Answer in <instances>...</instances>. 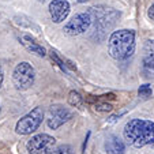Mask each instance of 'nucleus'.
<instances>
[{"label":"nucleus","instance_id":"obj_16","mask_svg":"<svg viewBox=\"0 0 154 154\" xmlns=\"http://www.w3.org/2000/svg\"><path fill=\"white\" fill-rule=\"evenodd\" d=\"M145 53H147V55L154 56V40H149V41H146V45H145Z\"/></svg>","mask_w":154,"mask_h":154},{"label":"nucleus","instance_id":"obj_11","mask_svg":"<svg viewBox=\"0 0 154 154\" xmlns=\"http://www.w3.org/2000/svg\"><path fill=\"white\" fill-rule=\"evenodd\" d=\"M142 72L145 75V78L147 79L154 78V56L145 53L142 61Z\"/></svg>","mask_w":154,"mask_h":154},{"label":"nucleus","instance_id":"obj_19","mask_svg":"<svg viewBox=\"0 0 154 154\" xmlns=\"http://www.w3.org/2000/svg\"><path fill=\"white\" fill-rule=\"evenodd\" d=\"M78 3H86V2H89V0H76Z\"/></svg>","mask_w":154,"mask_h":154},{"label":"nucleus","instance_id":"obj_1","mask_svg":"<svg viewBox=\"0 0 154 154\" xmlns=\"http://www.w3.org/2000/svg\"><path fill=\"white\" fill-rule=\"evenodd\" d=\"M124 138L134 147L154 146V123L150 120L132 119L124 127Z\"/></svg>","mask_w":154,"mask_h":154},{"label":"nucleus","instance_id":"obj_6","mask_svg":"<svg viewBox=\"0 0 154 154\" xmlns=\"http://www.w3.org/2000/svg\"><path fill=\"white\" fill-rule=\"evenodd\" d=\"M56 139L48 134H38L34 135L32 139L27 142L26 147L30 154H47L52 151L55 147Z\"/></svg>","mask_w":154,"mask_h":154},{"label":"nucleus","instance_id":"obj_14","mask_svg":"<svg viewBox=\"0 0 154 154\" xmlns=\"http://www.w3.org/2000/svg\"><path fill=\"white\" fill-rule=\"evenodd\" d=\"M138 93H139L140 97H145V98H147V97H150L151 94H153V90H151L150 85H142V86L139 87Z\"/></svg>","mask_w":154,"mask_h":154},{"label":"nucleus","instance_id":"obj_17","mask_svg":"<svg viewBox=\"0 0 154 154\" xmlns=\"http://www.w3.org/2000/svg\"><path fill=\"white\" fill-rule=\"evenodd\" d=\"M147 15H149V17L151 18V19L154 20V4H153V6L150 7V8H149V11H147Z\"/></svg>","mask_w":154,"mask_h":154},{"label":"nucleus","instance_id":"obj_4","mask_svg":"<svg viewBox=\"0 0 154 154\" xmlns=\"http://www.w3.org/2000/svg\"><path fill=\"white\" fill-rule=\"evenodd\" d=\"M35 79V71L32 67V64L27 61H22L15 67L12 74V82L18 90H27Z\"/></svg>","mask_w":154,"mask_h":154},{"label":"nucleus","instance_id":"obj_18","mask_svg":"<svg viewBox=\"0 0 154 154\" xmlns=\"http://www.w3.org/2000/svg\"><path fill=\"white\" fill-rule=\"evenodd\" d=\"M3 79H4V71L0 66V87H2V83H3Z\"/></svg>","mask_w":154,"mask_h":154},{"label":"nucleus","instance_id":"obj_3","mask_svg":"<svg viewBox=\"0 0 154 154\" xmlns=\"http://www.w3.org/2000/svg\"><path fill=\"white\" fill-rule=\"evenodd\" d=\"M42 120H44V109L41 106H37L32 112L25 115L20 120H18L17 125H15V131L19 135H29L40 127Z\"/></svg>","mask_w":154,"mask_h":154},{"label":"nucleus","instance_id":"obj_12","mask_svg":"<svg viewBox=\"0 0 154 154\" xmlns=\"http://www.w3.org/2000/svg\"><path fill=\"white\" fill-rule=\"evenodd\" d=\"M68 102H70V105H72V106H75V108H81L82 105H83V97H82L78 91L72 90L68 94Z\"/></svg>","mask_w":154,"mask_h":154},{"label":"nucleus","instance_id":"obj_15","mask_svg":"<svg viewBox=\"0 0 154 154\" xmlns=\"http://www.w3.org/2000/svg\"><path fill=\"white\" fill-rule=\"evenodd\" d=\"M94 108H96V111H100V112H109L112 111L113 106L111 104H108V102H96Z\"/></svg>","mask_w":154,"mask_h":154},{"label":"nucleus","instance_id":"obj_7","mask_svg":"<svg viewBox=\"0 0 154 154\" xmlns=\"http://www.w3.org/2000/svg\"><path fill=\"white\" fill-rule=\"evenodd\" d=\"M71 112L66 108H63L61 105H53L49 108V112H48V127L51 130H57L60 125H63L66 122L71 119Z\"/></svg>","mask_w":154,"mask_h":154},{"label":"nucleus","instance_id":"obj_8","mask_svg":"<svg viewBox=\"0 0 154 154\" xmlns=\"http://www.w3.org/2000/svg\"><path fill=\"white\" fill-rule=\"evenodd\" d=\"M49 14L55 23H60L70 14V3L67 0H52L49 3Z\"/></svg>","mask_w":154,"mask_h":154},{"label":"nucleus","instance_id":"obj_9","mask_svg":"<svg viewBox=\"0 0 154 154\" xmlns=\"http://www.w3.org/2000/svg\"><path fill=\"white\" fill-rule=\"evenodd\" d=\"M105 151L108 154H124L125 146L123 140L116 135H109L105 140Z\"/></svg>","mask_w":154,"mask_h":154},{"label":"nucleus","instance_id":"obj_10","mask_svg":"<svg viewBox=\"0 0 154 154\" xmlns=\"http://www.w3.org/2000/svg\"><path fill=\"white\" fill-rule=\"evenodd\" d=\"M20 42L23 44V47L26 48L27 51H30L32 53H35V55H38V56H45L47 55L45 48L41 47L38 42H35V40L32 38L30 35H27V34L20 35Z\"/></svg>","mask_w":154,"mask_h":154},{"label":"nucleus","instance_id":"obj_5","mask_svg":"<svg viewBox=\"0 0 154 154\" xmlns=\"http://www.w3.org/2000/svg\"><path fill=\"white\" fill-rule=\"evenodd\" d=\"M91 26V15L90 12H79L72 17L64 26V33L68 35H78L85 33Z\"/></svg>","mask_w":154,"mask_h":154},{"label":"nucleus","instance_id":"obj_13","mask_svg":"<svg viewBox=\"0 0 154 154\" xmlns=\"http://www.w3.org/2000/svg\"><path fill=\"white\" fill-rule=\"evenodd\" d=\"M51 154H74V149L70 145H61L56 149H52Z\"/></svg>","mask_w":154,"mask_h":154},{"label":"nucleus","instance_id":"obj_2","mask_svg":"<svg viewBox=\"0 0 154 154\" xmlns=\"http://www.w3.org/2000/svg\"><path fill=\"white\" fill-rule=\"evenodd\" d=\"M108 51L116 60H125L135 52L134 30L122 29L113 32L108 40Z\"/></svg>","mask_w":154,"mask_h":154}]
</instances>
